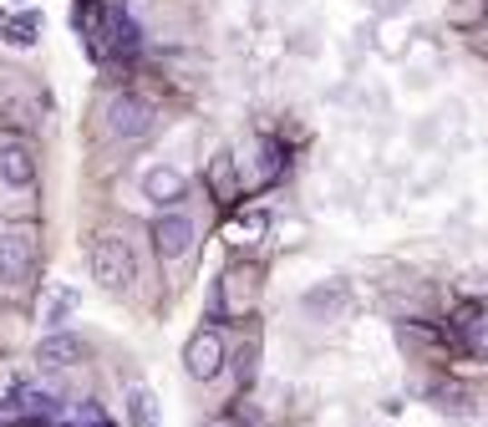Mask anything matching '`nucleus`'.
Instances as JSON below:
<instances>
[{
    "mask_svg": "<svg viewBox=\"0 0 488 427\" xmlns=\"http://www.w3.org/2000/svg\"><path fill=\"white\" fill-rule=\"evenodd\" d=\"M468 346H473V356H483V362H488V321H478L473 331H468Z\"/></svg>",
    "mask_w": 488,
    "mask_h": 427,
    "instance_id": "nucleus-16",
    "label": "nucleus"
},
{
    "mask_svg": "<svg viewBox=\"0 0 488 427\" xmlns=\"http://www.w3.org/2000/svg\"><path fill=\"white\" fill-rule=\"evenodd\" d=\"M82 356H87V341L77 336V331H52V336H41L36 346V362L52 372V366H77Z\"/></svg>",
    "mask_w": 488,
    "mask_h": 427,
    "instance_id": "nucleus-6",
    "label": "nucleus"
},
{
    "mask_svg": "<svg viewBox=\"0 0 488 427\" xmlns=\"http://www.w3.org/2000/svg\"><path fill=\"white\" fill-rule=\"evenodd\" d=\"M0 183L5 189H31L36 183V158H31L26 142H5L0 148Z\"/></svg>",
    "mask_w": 488,
    "mask_h": 427,
    "instance_id": "nucleus-7",
    "label": "nucleus"
},
{
    "mask_svg": "<svg viewBox=\"0 0 488 427\" xmlns=\"http://www.w3.org/2000/svg\"><path fill=\"white\" fill-rule=\"evenodd\" d=\"M229 412H234V422H239V427H265V422H259V417H255V407L244 402V392H239V402H234Z\"/></svg>",
    "mask_w": 488,
    "mask_h": 427,
    "instance_id": "nucleus-15",
    "label": "nucleus"
},
{
    "mask_svg": "<svg viewBox=\"0 0 488 427\" xmlns=\"http://www.w3.org/2000/svg\"><path fill=\"white\" fill-rule=\"evenodd\" d=\"M306 306H310L316 315H321V311H341V285H336V296H310Z\"/></svg>",
    "mask_w": 488,
    "mask_h": 427,
    "instance_id": "nucleus-17",
    "label": "nucleus"
},
{
    "mask_svg": "<svg viewBox=\"0 0 488 427\" xmlns=\"http://www.w3.org/2000/svg\"><path fill=\"white\" fill-rule=\"evenodd\" d=\"M5 407H21L26 417H41V422H52V417L62 412V402L41 387H11V402H5Z\"/></svg>",
    "mask_w": 488,
    "mask_h": 427,
    "instance_id": "nucleus-9",
    "label": "nucleus"
},
{
    "mask_svg": "<svg viewBox=\"0 0 488 427\" xmlns=\"http://www.w3.org/2000/svg\"><path fill=\"white\" fill-rule=\"evenodd\" d=\"M158 122V112L142 97H132V92H122V97H112L107 102V132L112 138H148Z\"/></svg>",
    "mask_w": 488,
    "mask_h": 427,
    "instance_id": "nucleus-2",
    "label": "nucleus"
},
{
    "mask_svg": "<svg viewBox=\"0 0 488 427\" xmlns=\"http://www.w3.org/2000/svg\"><path fill=\"white\" fill-rule=\"evenodd\" d=\"M92 275H97L102 290H128L138 280V259H132V245L122 234H102L92 245Z\"/></svg>",
    "mask_w": 488,
    "mask_h": 427,
    "instance_id": "nucleus-1",
    "label": "nucleus"
},
{
    "mask_svg": "<svg viewBox=\"0 0 488 427\" xmlns=\"http://www.w3.org/2000/svg\"><path fill=\"white\" fill-rule=\"evenodd\" d=\"M82 427H112V422H107V412L97 402H87V407H82Z\"/></svg>",
    "mask_w": 488,
    "mask_h": 427,
    "instance_id": "nucleus-18",
    "label": "nucleus"
},
{
    "mask_svg": "<svg viewBox=\"0 0 488 427\" xmlns=\"http://www.w3.org/2000/svg\"><path fill=\"white\" fill-rule=\"evenodd\" d=\"M427 397H433L437 407H448V402H453V407H468V392H463V387H453V382H448V387H433Z\"/></svg>",
    "mask_w": 488,
    "mask_h": 427,
    "instance_id": "nucleus-14",
    "label": "nucleus"
},
{
    "mask_svg": "<svg viewBox=\"0 0 488 427\" xmlns=\"http://www.w3.org/2000/svg\"><path fill=\"white\" fill-rule=\"evenodd\" d=\"M31 270H36V239H31V229H5L0 234V280L21 285V280H31Z\"/></svg>",
    "mask_w": 488,
    "mask_h": 427,
    "instance_id": "nucleus-4",
    "label": "nucleus"
},
{
    "mask_svg": "<svg viewBox=\"0 0 488 427\" xmlns=\"http://www.w3.org/2000/svg\"><path fill=\"white\" fill-rule=\"evenodd\" d=\"M36 31H41V15L36 11H26L21 21H0V36H11L15 46H31V41H36Z\"/></svg>",
    "mask_w": 488,
    "mask_h": 427,
    "instance_id": "nucleus-12",
    "label": "nucleus"
},
{
    "mask_svg": "<svg viewBox=\"0 0 488 427\" xmlns=\"http://www.w3.org/2000/svg\"><path fill=\"white\" fill-rule=\"evenodd\" d=\"M183 372H189L193 382H214V376L224 372V341H219V331H209V325L193 331L189 346H183Z\"/></svg>",
    "mask_w": 488,
    "mask_h": 427,
    "instance_id": "nucleus-3",
    "label": "nucleus"
},
{
    "mask_svg": "<svg viewBox=\"0 0 488 427\" xmlns=\"http://www.w3.org/2000/svg\"><path fill=\"white\" fill-rule=\"evenodd\" d=\"M153 249L158 259H179L193 249V219L189 214H158L153 219Z\"/></svg>",
    "mask_w": 488,
    "mask_h": 427,
    "instance_id": "nucleus-5",
    "label": "nucleus"
},
{
    "mask_svg": "<svg viewBox=\"0 0 488 427\" xmlns=\"http://www.w3.org/2000/svg\"><path fill=\"white\" fill-rule=\"evenodd\" d=\"M142 194L153 199V204H179L183 194H189V179H183L179 169H168V163H158V169L142 173Z\"/></svg>",
    "mask_w": 488,
    "mask_h": 427,
    "instance_id": "nucleus-8",
    "label": "nucleus"
},
{
    "mask_svg": "<svg viewBox=\"0 0 488 427\" xmlns=\"http://www.w3.org/2000/svg\"><path fill=\"white\" fill-rule=\"evenodd\" d=\"M122 412H128V427H158V397L148 387H132Z\"/></svg>",
    "mask_w": 488,
    "mask_h": 427,
    "instance_id": "nucleus-10",
    "label": "nucleus"
},
{
    "mask_svg": "<svg viewBox=\"0 0 488 427\" xmlns=\"http://www.w3.org/2000/svg\"><path fill=\"white\" fill-rule=\"evenodd\" d=\"M255 376H259V341L249 336L239 351H234V382H239V392L255 387Z\"/></svg>",
    "mask_w": 488,
    "mask_h": 427,
    "instance_id": "nucleus-11",
    "label": "nucleus"
},
{
    "mask_svg": "<svg viewBox=\"0 0 488 427\" xmlns=\"http://www.w3.org/2000/svg\"><path fill=\"white\" fill-rule=\"evenodd\" d=\"M72 306H77V290H62V296H56V306H52V315H46V321H52V331H62V321L72 315Z\"/></svg>",
    "mask_w": 488,
    "mask_h": 427,
    "instance_id": "nucleus-13",
    "label": "nucleus"
}]
</instances>
